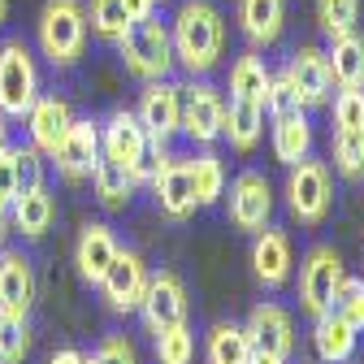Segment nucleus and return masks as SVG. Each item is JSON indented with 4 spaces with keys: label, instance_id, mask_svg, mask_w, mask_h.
Returning a JSON list of instances; mask_svg holds the SVG:
<instances>
[{
    "label": "nucleus",
    "instance_id": "1",
    "mask_svg": "<svg viewBox=\"0 0 364 364\" xmlns=\"http://www.w3.org/2000/svg\"><path fill=\"white\" fill-rule=\"evenodd\" d=\"M173 61L187 70V74H208L221 57V43H225V22L217 14V5L208 0H182V9L173 18Z\"/></svg>",
    "mask_w": 364,
    "mask_h": 364
},
{
    "label": "nucleus",
    "instance_id": "2",
    "mask_svg": "<svg viewBox=\"0 0 364 364\" xmlns=\"http://www.w3.org/2000/svg\"><path fill=\"white\" fill-rule=\"evenodd\" d=\"M100 152H105L109 161H117L134 182H152L156 165L169 156L165 144H152L148 130H144V122L134 117V113H126V109H117V113L100 126Z\"/></svg>",
    "mask_w": 364,
    "mask_h": 364
},
{
    "label": "nucleus",
    "instance_id": "3",
    "mask_svg": "<svg viewBox=\"0 0 364 364\" xmlns=\"http://www.w3.org/2000/svg\"><path fill=\"white\" fill-rule=\"evenodd\" d=\"M117 53H122L126 70H130L134 78H144V82L169 78V70H173V39H169V26H165L156 14L130 22V26L117 35Z\"/></svg>",
    "mask_w": 364,
    "mask_h": 364
},
{
    "label": "nucleus",
    "instance_id": "4",
    "mask_svg": "<svg viewBox=\"0 0 364 364\" xmlns=\"http://www.w3.org/2000/svg\"><path fill=\"white\" fill-rule=\"evenodd\" d=\"M35 35H39V53L57 70H70L87 48V9L78 0H48Z\"/></svg>",
    "mask_w": 364,
    "mask_h": 364
},
{
    "label": "nucleus",
    "instance_id": "5",
    "mask_svg": "<svg viewBox=\"0 0 364 364\" xmlns=\"http://www.w3.org/2000/svg\"><path fill=\"white\" fill-rule=\"evenodd\" d=\"M39 96V65L22 39L0 43V113L5 117H26V109Z\"/></svg>",
    "mask_w": 364,
    "mask_h": 364
},
{
    "label": "nucleus",
    "instance_id": "6",
    "mask_svg": "<svg viewBox=\"0 0 364 364\" xmlns=\"http://www.w3.org/2000/svg\"><path fill=\"white\" fill-rule=\"evenodd\" d=\"M330 200H334V191H330L326 161H312V156L295 161L291 178H287V204H291V213L304 225H321L326 213H330Z\"/></svg>",
    "mask_w": 364,
    "mask_h": 364
},
{
    "label": "nucleus",
    "instance_id": "7",
    "mask_svg": "<svg viewBox=\"0 0 364 364\" xmlns=\"http://www.w3.org/2000/svg\"><path fill=\"white\" fill-rule=\"evenodd\" d=\"M343 282V256L334 247H312L299 264V304L308 316H321L326 308H334V291Z\"/></svg>",
    "mask_w": 364,
    "mask_h": 364
},
{
    "label": "nucleus",
    "instance_id": "8",
    "mask_svg": "<svg viewBox=\"0 0 364 364\" xmlns=\"http://www.w3.org/2000/svg\"><path fill=\"white\" fill-rule=\"evenodd\" d=\"M139 312H144V326L152 334L187 321V287H182L178 273H169V269L148 273V291L139 299Z\"/></svg>",
    "mask_w": 364,
    "mask_h": 364
},
{
    "label": "nucleus",
    "instance_id": "9",
    "mask_svg": "<svg viewBox=\"0 0 364 364\" xmlns=\"http://www.w3.org/2000/svg\"><path fill=\"white\" fill-rule=\"evenodd\" d=\"M53 161H57V173L65 182L91 178V169H96V161H100V126L91 117H74L70 130L61 134V144L53 148Z\"/></svg>",
    "mask_w": 364,
    "mask_h": 364
},
{
    "label": "nucleus",
    "instance_id": "10",
    "mask_svg": "<svg viewBox=\"0 0 364 364\" xmlns=\"http://www.w3.org/2000/svg\"><path fill=\"white\" fill-rule=\"evenodd\" d=\"M134 117L144 122L148 139L169 144L173 134L182 130V87H173L169 78H152L144 87V96H139V113H134Z\"/></svg>",
    "mask_w": 364,
    "mask_h": 364
},
{
    "label": "nucleus",
    "instance_id": "11",
    "mask_svg": "<svg viewBox=\"0 0 364 364\" xmlns=\"http://www.w3.org/2000/svg\"><path fill=\"white\" fill-rule=\"evenodd\" d=\"M273 217V191H269V178L256 173V169H243L235 182H230V221L235 230H264Z\"/></svg>",
    "mask_w": 364,
    "mask_h": 364
},
{
    "label": "nucleus",
    "instance_id": "12",
    "mask_svg": "<svg viewBox=\"0 0 364 364\" xmlns=\"http://www.w3.org/2000/svg\"><path fill=\"white\" fill-rule=\"evenodd\" d=\"M221 122H225V100L213 82L200 78L191 87H182V130H187L196 144L221 139Z\"/></svg>",
    "mask_w": 364,
    "mask_h": 364
},
{
    "label": "nucleus",
    "instance_id": "13",
    "mask_svg": "<svg viewBox=\"0 0 364 364\" xmlns=\"http://www.w3.org/2000/svg\"><path fill=\"white\" fill-rule=\"evenodd\" d=\"M287 82L295 87V96L304 109H321L330 105V91H334V78H330V61L321 48H312V43H304V48L291 53V65H287Z\"/></svg>",
    "mask_w": 364,
    "mask_h": 364
},
{
    "label": "nucleus",
    "instance_id": "14",
    "mask_svg": "<svg viewBox=\"0 0 364 364\" xmlns=\"http://www.w3.org/2000/svg\"><path fill=\"white\" fill-rule=\"evenodd\" d=\"M100 291H105V299H109L113 312H134L139 299H144V291H148V264H144V256L117 247L113 264L105 269V278H100Z\"/></svg>",
    "mask_w": 364,
    "mask_h": 364
},
{
    "label": "nucleus",
    "instance_id": "15",
    "mask_svg": "<svg viewBox=\"0 0 364 364\" xmlns=\"http://www.w3.org/2000/svg\"><path fill=\"white\" fill-rule=\"evenodd\" d=\"M152 191H156V204L169 221H187L196 213V191H191V165L178 161V156H165L152 173Z\"/></svg>",
    "mask_w": 364,
    "mask_h": 364
},
{
    "label": "nucleus",
    "instance_id": "16",
    "mask_svg": "<svg viewBox=\"0 0 364 364\" xmlns=\"http://www.w3.org/2000/svg\"><path fill=\"white\" fill-rule=\"evenodd\" d=\"M247 334H252L256 351L291 355V347H295V321H291V312L278 308V304H256L252 316H247Z\"/></svg>",
    "mask_w": 364,
    "mask_h": 364
},
{
    "label": "nucleus",
    "instance_id": "17",
    "mask_svg": "<svg viewBox=\"0 0 364 364\" xmlns=\"http://www.w3.org/2000/svg\"><path fill=\"white\" fill-rule=\"evenodd\" d=\"M74 113L61 96H35V105L26 109V130H31V144L43 152V156H53V148L61 144V134L70 130Z\"/></svg>",
    "mask_w": 364,
    "mask_h": 364
},
{
    "label": "nucleus",
    "instance_id": "18",
    "mask_svg": "<svg viewBox=\"0 0 364 364\" xmlns=\"http://www.w3.org/2000/svg\"><path fill=\"white\" fill-rule=\"evenodd\" d=\"M252 269H256V278L260 287L269 291H278L287 278H291V239L282 230H256V243H252Z\"/></svg>",
    "mask_w": 364,
    "mask_h": 364
},
{
    "label": "nucleus",
    "instance_id": "19",
    "mask_svg": "<svg viewBox=\"0 0 364 364\" xmlns=\"http://www.w3.org/2000/svg\"><path fill=\"white\" fill-rule=\"evenodd\" d=\"M35 304V269L22 252H0V312H31Z\"/></svg>",
    "mask_w": 364,
    "mask_h": 364
},
{
    "label": "nucleus",
    "instance_id": "20",
    "mask_svg": "<svg viewBox=\"0 0 364 364\" xmlns=\"http://www.w3.org/2000/svg\"><path fill=\"white\" fill-rule=\"evenodd\" d=\"M113 256H117V239H113V230L109 225H100V221H91L87 230L78 235V247H74V264H78V273L87 282H96L100 287V278H105V269L113 264Z\"/></svg>",
    "mask_w": 364,
    "mask_h": 364
},
{
    "label": "nucleus",
    "instance_id": "21",
    "mask_svg": "<svg viewBox=\"0 0 364 364\" xmlns=\"http://www.w3.org/2000/svg\"><path fill=\"white\" fill-rule=\"evenodd\" d=\"M239 26L256 48L278 43V35L287 26V0H239Z\"/></svg>",
    "mask_w": 364,
    "mask_h": 364
},
{
    "label": "nucleus",
    "instance_id": "22",
    "mask_svg": "<svg viewBox=\"0 0 364 364\" xmlns=\"http://www.w3.org/2000/svg\"><path fill=\"white\" fill-rule=\"evenodd\" d=\"M312 343H316V355H321L326 364H347L351 351H355V326L343 312L326 308L321 316H316V326H312Z\"/></svg>",
    "mask_w": 364,
    "mask_h": 364
},
{
    "label": "nucleus",
    "instance_id": "23",
    "mask_svg": "<svg viewBox=\"0 0 364 364\" xmlns=\"http://www.w3.org/2000/svg\"><path fill=\"white\" fill-rule=\"evenodd\" d=\"M221 134L230 139V148L252 152L260 144V134H264V105H256V100H230V105H225Z\"/></svg>",
    "mask_w": 364,
    "mask_h": 364
},
{
    "label": "nucleus",
    "instance_id": "24",
    "mask_svg": "<svg viewBox=\"0 0 364 364\" xmlns=\"http://www.w3.org/2000/svg\"><path fill=\"white\" fill-rule=\"evenodd\" d=\"M326 61H330V78L338 87H364V35H355V31L334 35Z\"/></svg>",
    "mask_w": 364,
    "mask_h": 364
},
{
    "label": "nucleus",
    "instance_id": "25",
    "mask_svg": "<svg viewBox=\"0 0 364 364\" xmlns=\"http://www.w3.org/2000/svg\"><path fill=\"white\" fill-rule=\"evenodd\" d=\"M53 196H48V187H35V191H22V196H14V204H9V221L18 225V230L26 235V239H43L48 235V225H53Z\"/></svg>",
    "mask_w": 364,
    "mask_h": 364
},
{
    "label": "nucleus",
    "instance_id": "26",
    "mask_svg": "<svg viewBox=\"0 0 364 364\" xmlns=\"http://www.w3.org/2000/svg\"><path fill=\"white\" fill-rule=\"evenodd\" d=\"M312 152V126L304 117V109L287 113V117H273V156L282 165H295Z\"/></svg>",
    "mask_w": 364,
    "mask_h": 364
},
{
    "label": "nucleus",
    "instance_id": "27",
    "mask_svg": "<svg viewBox=\"0 0 364 364\" xmlns=\"http://www.w3.org/2000/svg\"><path fill=\"white\" fill-rule=\"evenodd\" d=\"M91 187H96V200L109 208V213H122L126 204H130V196H134V182L117 161H109L105 152H100V161H96V169H91Z\"/></svg>",
    "mask_w": 364,
    "mask_h": 364
},
{
    "label": "nucleus",
    "instance_id": "28",
    "mask_svg": "<svg viewBox=\"0 0 364 364\" xmlns=\"http://www.w3.org/2000/svg\"><path fill=\"white\" fill-rule=\"evenodd\" d=\"M252 334L247 326H235V321H221L208 330V364H247L252 360Z\"/></svg>",
    "mask_w": 364,
    "mask_h": 364
},
{
    "label": "nucleus",
    "instance_id": "29",
    "mask_svg": "<svg viewBox=\"0 0 364 364\" xmlns=\"http://www.w3.org/2000/svg\"><path fill=\"white\" fill-rule=\"evenodd\" d=\"M269 70L256 53H243L235 65H230V100H256L264 105V91H269Z\"/></svg>",
    "mask_w": 364,
    "mask_h": 364
},
{
    "label": "nucleus",
    "instance_id": "30",
    "mask_svg": "<svg viewBox=\"0 0 364 364\" xmlns=\"http://www.w3.org/2000/svg\"><path fill=\"white\" fill-rule=\"evenodd\" d=\"M187 165H191V191H196V204H200V208L217 204V200L225 196V165H221V156H217V152H200V156L187 161Z\"/></svg>",
    "mask_w": 364,
    "mask_h": 364
},
{
    "label": "nucleus",
    "instance_id": "31",
    "mask_svg": "<svg viewBox=\"0 0 364 364\" xmlns=\"http://www.w3.org/2000/svg\"><path fill=\"white\" fill-rule=\"evenodd\" d=\"M31 355V326L22 312H0V364H22Z\"/></svg>",
    "mask_w": 364,
    "mask_h": 364
},
{
    "label": "nucleus",
    "instance_id": "32",
    "mask_svg": "<svg viewBox=\"0 0 364 364\" xmlns=\"http://www.w3.org/2000/svg\"><path fill=\"white\" fill-rule=\"evenodd\" d=\"M334 169L347 182L364 178V130H338L334 134Z\"/></svg>",
    "mask_w": 364,
    "mask_h": 364
},
{
    "label": "nucleus",
    "instance_id": "33",
    "mask_svg": "<svg viewBox=\"0 0 364 364\" xmlns=\"http://www.w3.org/2000/svg\"><path fill=\"white\" fill-rule=\"evenodd\" d=\"M87 26L96 31L100 39H113L117 43V35L130 26L126 5H122V0H91V5H87Z\"/></svg>",
    "mask_w": 364,
    "mask_h": 364
},
{
    "label": "nucleus",
    "instance_id": "34",
    "mask_svg": "<svg viewBox=\"0 0 364 364\" xmlns=\"http://www.w3.org/2000/svg\"><path fill=\"white\" fill-rule=\"evenodd\" d=\"M355 18H360V0H316V26L330 39L355 31Z\"/></svg>",
    "mask_w": 364,
    "mask_h": 364
},
{
    "label": "nucleus",
    "instance_id": "35",
    "mask_svg": "<svg viewBox=\"0 0 364 364\" xmlns=\"http://www.w3.org/2000/svg\"><path fill=\"white\" fill-rule=\"evenodd\" d=\"M191 355H196V338H191L187 321L156 334V360L161 364H191Z\"/></svg>",
    "mask_w": 364,
    "mask_h": 364
},
{
    "label": "nucleus",
    "instance_id": "36",
    "mask_svg": "<svg viewBox=\"0 0 364 364\" xmlns=\"http://www.w3.org/2000/svg\"><path fill=\"white\" fill-rule=\"evenodd\" d=\"M14 178H18V196L43 187V152H39L35 144L14 148Z\"/></svg>",
    "mask_w": 364,
    "mask_h": 364
},
{
    "label": "nucleus",
    "instance_id": "37",
    "mask_svg": "<svg viewBox=\"0 0 364 364\" xmlns=\"http://www.w3.org/2000/svg\"><path fill=\"white\" fill-rule=\"evenodd\" d=\"M334 312H343L355 330L364 326V278H347L343 273V282L334 291Z\"/></svg>",
    "mask_w": 364,
    "mask_h": 364
},
{
    "label": "nucleus",
    "instance_id": "38",
    "mask_svg": "<svg viewBox=\"0 0 364 364\" xmlns=\"http://www.w3.org/2000/svg\"><path fill=\"white\" fill-rule=\"evenodd\" d=\"M334 122L338 130H364V91L360 87H343L334 96Z\"/></svg>",
    "mask_w": 364,
    "mask_h": 364
},
{
    "label": "nucleus",
    "instance_id": "39",
    "mask_svg": "<svg viewBox=\"0 0 364 364\" xmlns=\"http://www.w3.org/2000/svg\"><path fill=\"white\" fill-rule=\"evenodd\" d=\"M264 109H269V117H287V113L304 109V105H299V96H295V87L287 82V74L269 78V91H264Z\"/></svg>",
    "mask_w": 364,
    "mask_h": 364
},
{
    "label": "nucleus",
    "instance_id": "40",
    "mask_svg": "<svg viewBox=\"0 0 364 364\" xmlns=\"http://www.w3.org/2000/svg\"><path fill=\"white\" fill-rule=\"evenodd\" d=\"M96 364H134V347H130L122 334H113V338H105V343H100Z\"/></svg>",
    "mask_w": 364,
    "mask_h": 364
},
{
    "label": "nucleus",
    "instance_id": "41",
    "mask_svg": "<svg viewBox=\"0 0 364 364\" xmlns=\"http://www.w3.org/2000/svg\"><path fill=\"white\" fill-rule=\"evenodd\" d=\"M18 196V178H14V148L0 152V208H9Z\"/></svg>",
    "mask_w": 364,
    "mask_h": 364
},
{
    "label": "nucleus",
    "instance_id": "42",
    "mask_svg": "<svg viewBox=\"0 0 364 364\" xmlns=\"http://www.w3.org/2000/svg\"><path fill=\"white\" fill-rule=\"evenodd\" d=\"M122 5H126V18H130V22H139V18L156 14V0H122Z\"/></svg>",
    "mask_w": 364,
    "mask_h": 364
},
{
    "label": "nucleus",
    "instance_id": "43",
    "mask_svg": "<svg viewBox=\"0 0 364 364\" xmlns=\"http://www.w3.org/2000/svg\"><path fill=\"white\" fill-rule=\"evenodd\" d=\"M48 364H82V351H74V347H65V351H57Z\"/></svg>",
    "mask_w": 364,
    "mask_h": 364
},
{
    "label": "nucleus",
    "instance_id": "44",
    "mask_svg": "<svg viewBox=\"0 0 364 364\" xmlns=\"http://www.w3.org/2000/svg\"><path fill=\"white\" fill-rule=\"evenodd\" d=\"M247 364H287V355H273V351H252Z\"/></svg>",
    "mask_w": 364,
    "mask_h": 364
},
{
    "label": "nucleus",
    "instance_id": "45",
    "mask_svg": "<svg viewBox=\"0 0 364 364\" xmlns=\"http://www.w3.org/2000/svg\"><path fill=\"white\" fill-rule=\"evenodd\" d=\"M5 148H9V117L0 113V152H5Z\"/></svg>",
    "mask_w": 364,
    "mask_h": 364
},
{
    "label": "nucleus",
    "instance_id": "46",
    "mask_svg": "<svg viewBox=\"0 0 364 364\" xmlns=\"http://www.w3.org/2000/svg\"><path fill=\"white\" fill-rule=\"evenodd\" d=\"M5 235H9V208H0V247H5Z\"/></svg>",
    "mask_w": 364,
    "mask_h": 364
},
{
    "label": "nucleus",
    "instance_id": "47",
    "mask_svg": "<svg viewBox=\"0 0 364 364\" xmlns=\"http://www.w3.org/2000/svg\"><path fill=\"white\" fill-rule=\"evenodd\" d=\"M5 18H9V0H0V26H5Z\"/></svg>",
    "mask_w": 364,
    "mask_h": 364
},
{
    "label": "nucleus",
    "instance_id": "48",
    "mask_svg": "<svg viewBox=\"0 0 364 364\" xmlns=\"http://www.w3.org/2000/svg\"><path fill=\"white\" fill-rule=\"evenodd\" d=\"M82 364H96V355H82Z\"/></svg>",
    "mask_w": 364,
    "mask_h": 364
}]
</instances>
